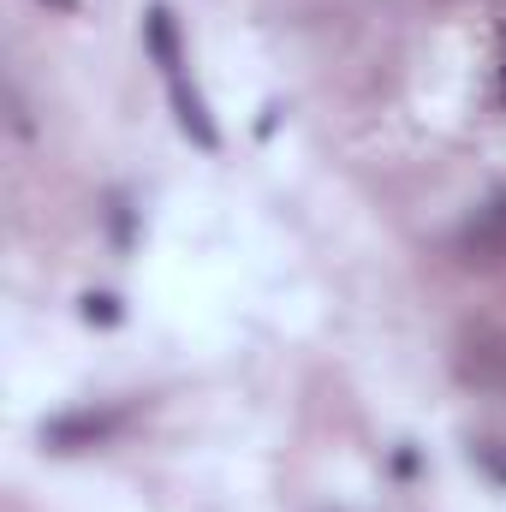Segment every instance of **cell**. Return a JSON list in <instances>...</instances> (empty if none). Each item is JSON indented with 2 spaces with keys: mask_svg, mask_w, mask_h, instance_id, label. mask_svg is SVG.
Wrapping results in <instances>:
<instances>
[{
  "mask_svg": "<svg viewBox=\"0 0 506 512\" xmlns=\"http://www.w3.org/2000/svg\"><path fill=\"white\" fill-rule=\"evenodd\" d=\"M84 316H90V322H96V316L114 322V298H84Z\"/></svg>",
  "mask_w": 506,
  "mask_h": 512,
  "instance_id": "8992f818",
  "label": "cell"
},
{
  "mask_svg": "<svg viewBox=\"0 0 506 512\" xmlns=\"http://www.w3.org/2000/svg\"><path fill=\"white\" fill-rule=\"evenodd\" d=\"M167 84H173V108H179V126L191 131V137H197L203 149H215L221 137H215V126H209V114H203V102H197V96L185 90V78H167Z\"/></svg>",
  "mask_w": 506,
  "mask_h": 512,
  "instance_id": "3957f363",
  "label": "cell"
},
{
  "mask_svg": "<svg viewBox=\"0 0 506 512\" xmlns=\"http://www.w3.org/2000/svg\"><path fill=\"white\" fill-rule=\"evenodd\" d=\"M143 36H149V54L167 66V78H179V36H173V18H167L161 6L143 18Z\"/></svg>",
  "mask_w": 506,
  "mask_h": 512,
  "instance_id": "277c9868",
  "label": "cell"
},
{
  "mask_svg": "<svg viewBox=\"0 0 506 512\" xmlns=\"http://www.w3.org/2000/svg\"><path fill=\"white\" fill-rule=\"evenodd\" d=\"M477 465H483V471H495V477L506 483V453H501V447H483V453H477Z\"/></svg>",
  "mask_w": 506,
  "mask_h": 512,
  "instance_id": "5b68a950",
  "label": "cell"
},
{
  "mask_svg": "<svg viewBox=\"0 0 506 512\" xmlns=\"http://www.w3.org/2000/svg\"><path fill=\"white\" fill-rule=\"evenodd\" d=\"M108 429H114V417H96V411H84V417H60V423H48V447L72 453V447H90V441H102Z\"/></svg>",
  "mask_w": 506,
  "mask_h": 512,
  "instance_id": "7a4b0ae2",
  "label": "cell"
},
{
  "mask_svg": "<svg viewBox=\"0 0 506 512\" xmlns=\"http://www.w3.org/2000/svg\"><path fill=\"white\" fill-rule=\"evenodd\" d=\"M459 376L471 387H489V393H506V334L495 328H471L459 340Z\"/></svg>",
  "mask_w": 506,
  "mask_h": 512,
  "instance_id": "6da1fadb",
  "label": "cell"
}]
</instances>
